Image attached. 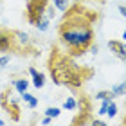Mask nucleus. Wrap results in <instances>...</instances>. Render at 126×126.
<instances>
[{"label": "nucleus", "mask_w": 126, "mask_h": 126, "mask_svg": "<svg viewBox=\"0 0 126 126\" xmlns=\"http://www.w3.org/2000/svg\"><path fill=\"white\" fill-rule=\"evenodd\" d=\"M27 85H29V83H27L25 79H16V81H15V87H16V90H18L20 94H24L27 90Z\"/></svg>", "instance_id": "6e6552de"}, {"label": "nucleus", "mask_w": 126, "mask_h": 126, "mask_svg": "<svg viewBox=\"0 0 126 126\" xmlns=\"http://www.w3.org/2000/svg\"><path fill=\"white\" fill-rule=\"evenodd\" d=\"M65 108L74 110V108H76V101H74V99H67V101H65Z\"/></svg>", "instance_id": "4468645a"}, {"label": "nucleus", "mask_w": 126, "mask_h": 126, "mask_svg": "<svg viewBox=\"0 0 126 126\" xmlns=\"http://www.w3.org/2000/svg\"><path fill=\"white\" fill-rule=\"evenodd\" d=\"M49 0H27L25 5V16L31 25H38L43 18V13L47 9Z\"/></svg>", "instance_id": "7ed1b4c3"}, {"label": "nucleus", "mask_w": 126, "mask_h": 126, "mask_svg": "<svg viewBox=\"0 0 126 126\" xmlns=\"http://www.w3.org/2000/svg\"><path fill=\"white\" fill-rule=\"evenodd\" d=\"M31 74H32V78H34V87H36V88H42L43 83H45V76H43L42 72H36L34 68H31Z\"/></svg>", "instance_id": "0eeeda50"}, {"label": "nucleus", "mask_w": 126, "mask_h": 126, "mask_svg": "<svg viewBox=\"0 0 126 126\" xmlns=\"http://www.w3.org/2000/svg\"><path fill=\"white\" fill-rule=\"evenodd\" d=\"M112 94H113V95H126V81L121 83V85H117V87L113 88Z\"/></svg>", "instance_id": "1a4fd4ad"}, {"label": "nucleus", "mask_w": 126, "mask_h": 126, "mask_svg": "<svg viewBox=\"0 0 126 126\" xmlns=\"http://www.w3.org/2000/svg\"><path fill=\"white\" fill-rule=\"evenodd\" d=\"M123 124H124V126H126V115H124V119H123Z\"/></svg>", "instance_id": "aec40b11"}, {"label": "nucleus", "mask_w": 126, "mask_h": 126, "mask_svg": "<svg viewBox=\"0 0 126 126\" xmlns=\"http://www.w3.org/2000/svg\"><path fill=\"white\" fill-rule=\"evenodd\" d=\"M49 70L56 85H63V87H68V88L83 87V83L94 74L88 68L79 67L72 60V56H68L67 52H60L58 49H54L50 52Z\"/></svg>", "instance_id": "f03ea898"}, {"label": "nucleus", "mask_w": 126, "mask_h": 126, "mask_svg": "<svg viewBox=\"0 0 126 126\" xmlns=\"http://www.w3.org/2000/svg\"><path fill=\"white\" fill-rule=\"evenodd\" d=\"M108 106H110V110H106V113H108L110 117H115V113H117V108H115V105H113V103H110Z\"/></svg>", "instance_id": "ddd939ff"}, {"label": "nucleus", "mask_w": 126, "mask_h": 126, "mask_svg": "<svg viewBox=\"0 0 126 126\" xmlns=\"http://www.w3.org/2000/svg\"><path fill=\"white\" fill-rule=\"evenodd\" d=\"M79 106H81V113L72 121V126H85V123H87V119H88V101L81 99L79 101Z\"/></svg>", "instance_id": "20e7f679"}, {"label": "nucleus", "mask_w": 126, "mask_h": 126, "mask_svg": "<svg viewBox=\"0 0 126 126\" xmlns=\"http://www.w3.org/2000/svg\"><path fill=\"white\" fill-rule=\"evenodd\" d=\"M13 34L0 29V50H9L11 47H13Z\"/></svg>", "instance_id": "39448f33"}, {"label": "nucleus", "mask_w": 126, "mask_h": 126, "mask_svg": "<svg viewBox=\"0 0 126 126\" xmlns=\"http://www.w3.org/2000/svg\"><path fill=\"white\" fill-rule=\"evenodd\" d=\"M95 97H97V99H105V97H113V94L112 92H99Z\"/></svg>", "instance_id": "2eb2a0df"}, {"label": "nucleus", "mask_w": 126, "mask_h": 126, "mask_svg": "<svg viewBox=\"0 0 126 126\" xmlns=\"http://www.w3.org/2000/svg\"><path fill=\"white\" fill-rule=\"evenodd\" d=\"M92 126H106V124L103 123V121H99V119H97V121H94V123H92Z\"/></svg>", "instance_id": "a211bd4d"}, {"label": "nucleus", "mask_w": 126, "mask_h": 126, "mask_svg": "<svg viewBox=\"0 0 126 126\" xmlns=\"http://www.w3.org/2000/svg\"><path fill=\"white\" fill-rule=\"evenodd\" d=\"M123 38H124V40H126V32H124V36H123Z\"/></svg>", "instance_id": "4be33fe9"}, {"label": "nucleus", "mask_w": 126, "mask_h": 126, "mask_svg": "<svg viewBox=\"0 0 126 126\" xmlns=\"http://www.w3.org/2000/svg\"><path fill=\"white\" fill-rule=\"evenodd\" d=\"M45 115H47V117H58L60 110H58V108H47V110H45Z\"/></svg>", "instance_id": "f8f14e48"}, {"label": "nucleus", "mask_w": 126, "mask_h": 126, "mask_svg": "<svg viewBox=\"0 0 126 126\" xmlns=\"http://www.w3.org/2000/svg\"><path fill=\"white\" fill-rule=\"evenodd\" d=\"M97 18L94 13H88L85 7H72L67 9L65 18L60 24V42L65 47L68 56H81L92 47L94 29L92 22Z\"/></svg>", "instance_id": "f257e3e1"}, {"label": "nucleus", "mask_w": 126, "mask_h": 126, "mask_svg": "<svg viewBox=\"0 0 126 126\" xmlns=\"http://www.w3.org/2000/svg\"><path fill=\"white\" fill-rule=\"evenodd\" d=\"M108 47H110L112 52H115V56L126 60V49H124V45H123L121 42H117V40H112V42L108 43Z\"/></svg>", "instance_id": "423d86ee"}, {"label": "nucleus", "mask_w": 126, "mask_h": 126, "mask_svg": "<svg viewBox=\"0 0 126 126\" xmlns=\"http://www.w3.org/2000/svg\"><path fill=\"white\" fill-rule=\"evenodd\" d=\"M38 27H40L42 31H45V29H47V20H42V22L38 24Z\"/></svg>", "instance_id": "dca6fc26"}, {"label": "nucleus", "mask_w": 126, "mask_h": 126, "mask_svg": "<svg viewBox=\"0 0 126 126\" xmlns=\"http://www.w3.org/2000/svg\"><path fill=\"white\" fill-rule=\"evenodd\" d=\"M54 4H56V7L61 9V11L68 9V0H54Z\"/></svg>", "instance_id": "9b49d317"}, {"label": "nucleus", "mask_w": 126, "mask_h": 126, "mask_svg": "<svg viewBox=\"0 0 126 126\" xmlns=\"http://www.w3.org/2000/svg\"><path fill=\"white\" fill-rule=\"evenodd\" d=\"M0 126H4V123H2V121H0Z\"/></svg>", "instance_id": "412c9836"}, {"label": "nucleus", "mask_w": 126, "mask_h": 126, "mask_svg": "<svg viewBox=\"0 0 126 126\" xmlns=\"http://www.w3.org/2000/svg\"><path fill=\"white\" fill-rule=\"evenodd\" d=\"M7 61H9V56H4V58H0V68H2Z\"/></svg>", "instance_id": "f3484780"}, {"label": "nucleus", "mask_w": 126, "mask_h": 126, "mask_svg": "<svg viewBox=\"0 0 126 126\" xmlns=\"http://www.w3.org/2000/svg\"><path fill=\"white\" fill-rule=\"evenodd\" d=\"M119 13H121L123 16H126V7H119Z\"/></svg>", "instance_id": "6ab92c4d"}, {"label": "nucleus", "mask_w": 126, "mask_h": 126, "mask_svg": "<svg viewBox=\"0 0 126 126\" xmlns=\"http://www.w3.org/2000/svg\"><path fill=\"white\" fill-rule=\"evenodd\" d=\"M22 97H24V99L29 103V106H31V108H34V106L38 105V99H36V97H32L31 94H25V92H24V95H22Z\"/></svg>", "instance_id": "9d476101"}]
</instances>
